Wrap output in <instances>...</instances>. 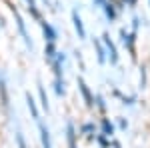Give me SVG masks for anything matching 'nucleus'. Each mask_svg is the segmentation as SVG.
Masks as SVG:
<instances>
[{"mask_svg": "<svg viewBox=\"0 0 150 148\" xmlns=\"http://www.w3.org/2000/svg\"><path fill=\"white\" fill-rule=\"evenodd\" d=\"M10 10H12V14H14V18H16V24H18V32H20V36H22L24 44L28 46L30 50H34V44H32V40H30V34H28V30H26V24H24L22 16H20V12L16 10L14 6H10Z\"/></svg>", "mask_w": 150, "mask_h": 148, "instance_id": "f257e3e1", "label": "nucleus"}, {"mask_svg": "<svg viewBox=\"0 0 150 148\" xmlns=\"http://www.w3.org/2000/svg\"><path fill=\"white\" fill-rule=\"evenodd\" d=\"M104 44H106V50H108V58H110V64H118V50H116V44L110 40V36L104 34L102 36Z\"/></svg>", "mask_w": 150, "mask_h": 148, "instance_id": "f03ea898", "label": "nucleus"}, {"mask_svg": "<svg viewBox=\"0 0 150 148\" xmlns=\"http://www.w3.org/2000/svg\"><path fill=\"white\" fill-rule=\"evenodd\" d=\"M72 22H74V28H76L78 38H80V40H84V38H86V28H84L82 18H80V14H78V10H76V8L72 10Z\"/></svg>", "mask_w": 150, "mask_h": 148, "instance_id": "7ed1b4c3", "label": "nucleus"}, {"mask_svg": "<svg viewBox=\"0 0 150 148\" xmlns=\"http://www.w3.org/2000/svg\"><path fill=\"white\" fill-rule=\"evenodd\" d=\"M76 82H78V90H80L82 96H84V102H86V106H88V108H92V106H94V98H92V92L88 90V86H86V82H84L82 78H78Z\"/></svg>", "mask_w": 150, "mask_h": 148, "instance_id": "20e7f679", "label": "nucleus"}, {"mask_svg": "<svg viewBox=\"0 0 150 148\" xmlns=\"http://www.w3.org/2000/svg\"><path fill=\"white\" fill-rule=\"evenodd\" d=\"M66 140H68V148H76V130L72 120L66 122Z\"/></svg>", "mask_w": 150, "mask_h": 148, "instance_id": "39448f33", "label": "nucleus"}, {"mask_svg": "<svg viewBox=\"0 0 150 148\" xmlns=\"http://www.w3.org/2000/svg\"><path fill=\"white\" fill-rule=\"evenodd\" d=\"M38 130H40V140H42V146H44V148H52V140H50V132H48L46 124L38 122Z\"/></svg>", "mask_w": 150, "mask_h": 148, "instance_id": "423d86ee", "label": "nucleus"}, {"mask_svg": "<svg viewBox=\"0 0 150 148\" xmlns=\"http://www.w3.org/2000/svg\"><path fill=\"white\" fill-rule=\"evenodd\" d=\"M40 26H42L44 38H46L48 42H54V40H56V32H54V28H52L48 22H44V20H40Z\"/></svg>", "mask_w": 150, "mask_h": 148, "instance_id": "0eeeda50", "label": "nucleus"}, {"mask_svg": "<svg viewBox=\"0 0 150 148\" xmlns=\"http://www.w3.org/2000/svg\"><path fill=\"white\" fill-rule=\"evenodd\" d=\"M120 36H122V42L128 46L132 58H134V32H132V34H126V30H120Z\"/></svg>", "mask_w": 150, "mask_h": 148, "instance_id": "6e6552de", "label": "nucleus"}, {"mask_svg": "<svg viewBox=\"0 0 150 148\" xmlns=\"http://www.w3.org/2000/svg\"><path fill=\"white\" fill-rule=\"evenodd\" d=\"M26 104H28V110H30V114H32V118H40V112H38V108H36V102L34 98L30 96V92H26Z\"/></svg>", "mask_w": 150, "mask_h": 148, "instance_id": "1a4fd4ad", "label": "nucleus"}, {"mask_svg": "<svg viewBox=\"0 0 150 148\" xmlns=\"http://www.w3.org/2000/svg\"><path fill=\"white\" fill-rule=\"evenodd\" d=\"M36 86H38V94H40V104H42V108H44V110H46V112H48V108H50V106H48L46 90H44V86H42V82H40V80L36 82Z\"/></svg>", "mask_w": 150, "mask_h": 148, "instance_id": "9d476101", "label": "nucleus"}, {"mask_svg": "<svg viewBox=\"0 0 150 148\" xmlns=\"http://www.w3.org/2000/svg\"><path fill=\"white\" fill-rule=\"evenodd\" d=\"M94 46H96V52H98V62L104 64V62H106V52H108V50H104V46L100 44L98 40H94Z\"/></svg>", "mask_w": 150, "mask_h": 148, "instance_id": "9b49d317", "label": "nucleus"}, {"mask_svg": "<svg viewBox=\"0 0 150 148\" xmlns=\"http://www.w3.org/2000/svg\"><path fill=\"white\" fill-rule=\"evenodd\" d=\"M26 2H28V10L32 12V16L40 22V12H38V8H36V2H34V0H26Z\"/></svg>", "mask_w": 150, "mask_h": 148, "instance_id": "f8f14e48", "label": "nucleus"}, {"mask_svg": "<svg viewBox=\"0 0 150 148\" xmlns=\"http://www.w3.org/2000/svg\"><path fill=\"white\" fill-rule=\"evenodd\" d=\"M54 90H56L58 96H64V80H62V78L54 80Z\"/></svg>", "mask_w": 150, "mask_h": 148, "instance_id": "ddd939ff", "label": "nucleus"}, {"mask_svg": "<svg viewBox=\"0 0 150 148\" xmlns=\"http://www.w3.org/2000/svg\"><path fill=\"white\" fill-rule=\"evenodd\" d=\"M102 130H104V134H106V136H110V134L114 132V126L110 124V120H108V118H104V120H102Z\"/></svg>", "mask_w": 150, "mask_h": 148, "instance_id": "4468645a", "label": "nucleus"}, {"mask_svg": "<svg viewBox=\"0 0 150 148\" xmlns=\"http://www.w3.org/2000/svg\"><path fill=\"white\" fill-rule=\"evenodd\" d=\"M46 56H48V60H54V58H56V52H54V42H48V44H46Z\"/></svg>", "mask_w": 150, "mask_h": 148, "instance_id": "2eb2a0df", "label": "nucleus"}, {"mask_svg": "<svg viewBox=\"0 0 150 148\" xmlns=\"http://www.w3.org/2000/svg\"><path fill=\"white\" fill-rule=\"evenodd\" d=\"M16 142H18V148H26V142H24L22 132H16Z\"/></svg>", "mask_w": 150, "mask_h": 148, "instance_id": "dca6fc26", "label": "nucleus"}, {"mask_svg": "<svg viewBox=\"0 0 150 148\" xmlns=\"http://www.w3.org/2000/svg\"><path fill=\"white\" fill-rule=\"evenodd\" d=\"M140 86L142 88L146 86V72H144V68H142V76H140Z\"/></svg>", "mask_w": 150, "mask_h": 148, "instance_id": "f3484780", "label": "nucleus"}, {"mask_svg": "<svg viewBox=\"0 0 150 148\" xmlns=\"http://www.w3.org/2000/svg\"><path fill=\"white\" fill-rule=\"evenodd\" d=\"M44 2H48V0H44Z\"/></svg>", "mask_w": 150, "mask_h": 148, "instance_id": "a211bd4d", "label": "nucleus"}, {"mask_svg": "<svg viewBox=\"0 0 150 148\" xmlns=\"http://www.w3.org/2000/svg\"><path fill=\"white\" fill-rule=\"evenodd\" d=\"M148 2H150V0H148Z\"/></svg>", "mask_w": 150, "mask_h": 148, "instance_id": "6ab92c4d", "label": "nucleus"}]
</instances>
